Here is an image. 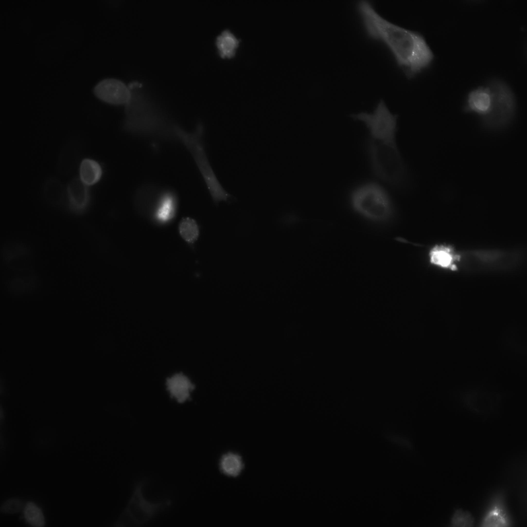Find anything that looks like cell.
Wrapping results in <instances>:
<instances>
[{
	"mask_svg": "<svg viewBox=\"0 0 527 527\" xmlns=\"http://www.w3.org/2000/svg\"><path fill=\"white\" fill-rule=\"evenodd\" d=\"M179 233L186 241L192 243L199 236V227L195 220L191 218H183L179 224Z\"/></svg>",
	"mask_w": 527,
	"mask_h": 527,
	"instance_id": "21",
	"label": "cell"
},
{
	"mask_svg": "<svg viewBox=\"0 0 527 527\" xmlns=\"http://www.w3.org/2000/svg\"><path fill=\"white\" fill-rule=\"evenodd\" d=\"M166 384L171 397L175 398L179 403L190 400V392L195 389V385L182 373L168 378Z\"/></svg>",
	"mask_w": 527,
	"mask_h": 527,
	"instance_id": "13",
	"label": "cell"
},
{
	"mask_svg": "<svg viewBox=\"0 0 527 527\" xmlns=\"http://www.w3.org/2000/svg\"><path fill=\"white\" fill-rule=\"evenodd\" d=\"M44 196L50 204L60 206L67 200L66 188L58 180L50 178L46 180L43 187Z\"/></svg>",
	"mask_w": 527,
	"mask_h": 527,
	"instance_id": "17",
	"label": "cell"
},
{
	"mask_svg": "<svg viewBox=\"0 0 527 527\" xmlns=\"http://www.w3.org/2000/svg\"><path fill=\"white\" fill-rule=\"evenodd\" d=\"M457 250L445 243L436 244L430 248L427 257L433 266L450 271H455Z\"/></svg>",
	"mask_w": 527,
	"mask_h": 527,
	"instance_id": "11",
	"label": "cell"
},
{
	"mask_svg": "<svg viewBox=\"0 0 527 527\" xmlns=\"http://www.w3.org/2000/svg\"><path fill=\"white\" fill-rule=\"evenodd\" d=\"M524 253L519 249H474L458 250L456 271L500 272L522 264Z\"/></svg>",
	"mask_w": 527,
	"mask_h": 527,
	"instance_id": "3",
	"label": "cell"
},
{
	"mask_svg": "<svg viewBox=\"0 0 527 527\" xmlns=\"http://www.w3.org/2000/svg\"><path fill=\"white\" fill-rule=\"evenodd\" d=\"M484 527H505L513 523L507 509L504 494L494 496L486 509L480 522Z\"/></svg>",
	"mask_w": 527,
	"mask_h": 527,
	"instance_id": "9",
	"label": "cell"
},
{
	"mask_svg": "<svg viewBox=\"0 0 527 527\" xmlns=\"http://www.w3.org/2000/svg\"><path fill=\"white\" fill-rule=\"evenodd\" d=\"M96 97L113 104L128 103L131 97L130 87L120 80L106 78L100 81L94 87Z\"/></svg>",
	"mask_w": 527,
	"mask_h": 527,
	"instance_id": "8",
	"label": "cell"
},
{
	"mask_svg": "<svg viewBox=\"0 0 527 527\" xmlns=\"http://www.w3.org/2000/svg\"><path fill=\"white\" fill-rule=\"evenodd\" d=\"M102 168L96 161L86 158L83 159L79 167V179L87 186L97 183L102 175Z\"/></svg>",
	"mask_w": 527,
	"mask_h": 527,
	"instance_id": "16",
	"label": "cell"
},
{
	"mask_svg": "<svg viewBox=\"0 0 527 527\" xmlns=\"http://www.w3.org/2000/svg\"><path fill=\"white\" fill-rule=\"evenodd\" d=\"M488 86L491 103L487 113L481 117L482 125L489 130L501 129L508 125L514 116L515 97L510 87L501 81L494 80Z\"/></svg>",
	"mask_w": 527,
	"mask_h": 527,
	"instance_id": "6",
	"label": "cell"
},
{
	"mask_svg": "<svg viewBox=\"0 0 527 527\" xmlns=\"http://www.w3.org/2000/svg\"><path fill=\"white\" fill-rule=\"evenodd\" d=\"M367 151L374 175L390 186L403 188L407 173L396 138L368 136Z\"/></svg>",
	"mask_w": 527,
	"mask_h": 527,
	"instance_id": "2",
	"label": "cell"
},
{
	"mask_svg": "<svg viewBox=\"0 0 527 527\" xmlns=\"http://www.w3.org/2000/svg\"><path fill=\"white\" fill-rule=\"evenodd\" d=\"M463 398L467 406L478 412L490 409L497 401L494 394L478 391L467 392Z\"/></svg>",
	"mask_w": 527,
	"mask_h": 527,
	"instance_id": "15",
	"label": "cell"
},
{
	"mask_svg": "<svg viewBox=\"0 0 527 527\" xmlns=\"http://www.w3.org/2000/svg\"><path fill=\"white\" fill-rule=\"evenodd\" d=\"M349 202L356 213L372 222H387L394 215L395 209L389 194L375 182H366L353 189Z\"/></svg>",
	"mask_w": 527,
	"mask_h": 527,
	"instance_id": "4",
	"label": "cell"
},
{
	"mask_svg": "<svg viewBox=\"0 0 527 527\" xmlns=\"http://www.w3.org/2000/svg\"><path fill=\"white\" fill-rule=\"evenodd\" d=\"M491 99V92L488 85L479 86L471 91L467 95L465 111L476 113L481 117L488 112Z\"/></svg>",
	"mask_w": 527,
	"mask_h": 527,
	"instance_id": "12",
	"label": "cell"
},
{
	"mask_svg": "<svg viewBox=\"0 0 527 527\" xmlns=\"http://www.w3.org/2000/svg\"><path fill=\"white\" fill-rule=\"evenodd\" d=\"M239 43V39L229 29L222 31L216 39V45L219 54L224 58L233 57Z\"/></svg>",
	"mask_w": 527,
	"mask_h": 527,
	"instance_id": "18",
	"label": "cell"
},
{
	"mask_svg": "<svg viewBox=\"0 0 527 527\" xmlns=\"http://www.w3.org/2000/svg\"><path fill=\"white\" fill-rule=\"evenodd\" d=\"M351 117L365 125L370 137H396L397 116L389 110L382 100L372 112H361L352 114Z\"/></svg>",
	"mask_w": 527,
	"mask_h": 527,
	"instance_id": "7",
	"label": "cell"
},
{
	"mask_svg": "<svg viewBox=\"0 0 527 527\" xmlns=\"http://www.w3.org/2000/svg\"><path fill=\"white\" fill-rule=\"evenodd\" d=\"M450 523L452 526H472L474 525L475 519L469 511L458 508L453 512Z\"/></svg>",
	"mask_w": 527,
	"mask_h": 527,
	"instance_id": "22",
	"label": "cell"
},
{
	"mask_svg": "<svg viewBox=\"0 0 527 527\" xmlns=\"http://www.w3.org/2000/svg\"><path fill=\"white\" fill-rule=\"evenodd\" d=\"M357 9L367 34L389 47L408 77H414L431 64L433 53L420 33L384 18L368 1H360Z\"/></svg>",
	"mask_w": 527,
	"mask_h": 527,
	"instance_id": "1",
	"label": "cell"
},
{
	"mask_svg": "<svg viewBox=\"0 0 527 527\" xmlns=\"http://www.w3.org/2000/svg\"><path fill=\"white\" fill-rule=\"evenodd\" d=\"M66 191L67 203L69 210L77 215L84 213L91 202L89 186L82 182L79 178H74L68 183Z\"/></svg>",
	"mask_w": 527,
	"mask_h": 527,
	"instance_id": "10",
	"label": "cell"
},
{
	"mask_svg": "<svg viewBox=\"0 0 527 527\" xmlns=\"http://www.w3.org/2000/svg\"><path fill=\"white\" fill-rule=\"evenodd\" d=\"M144 482L141 480L135 485L128 503L115 522L114 526H142L169 505L168 501L153 502L146 498L144 494Z\"/></svg>",
	"mask_w": 527,
	"mask_h": 527,
	"instance_id": "5",
	"label": "cell"
},
{
	"mask_svg": "<svg viewBox=\"0 0 527 527\" xmlns=\"http://www.w3.org/2000/svg\"><path fill=\"white\" fill-rule=\"evenodd\" d=\"M221 471L226 475L235 477L238 475L243 468L240 456L234 453L224 454L219 462Z\"/></svg>",
	"mask_w": 527,
	"mask_h": 527,
	"instance_id": "19",
	"label": "cell"
},
{
	"mask_svg": "<svg viewBox=\"0 0 527 527\" xmlns=\"http://www.w3.org/2000/svg\"><path fill=\"white\" fill-rule=\"evenodd\" d=\"M25 502L18 498H11L5 500L1 505V513L7 514H14L23 511L25 505Z\"/></svg>",
	"mask_w": 527,
	"mask_h": 527,
	"instance_id": "23",
	"label": "cell"
},
{
	"mask_svg": "<svg viewBox=\"0 0 527 527\" xmlns=\"http://www.w3.org/2000/svg\"><path fill=\"white\" fill-rule=\"evenodd\" d=\"M23 512L24 519L30 525L41 527L45 525V518L42 511L34 502L29 501L26 503Z\"/></svg>",
	"mask_w": 527,
	"mask_h": 527,
	"instance_id": "20",
	"label": "cell"
},
{
	"mask_svg": "<svg viewBox=\"0 0 527 527\" xmlns=\"http://www.w3.org/2000/svg\"><path fill=\"white\" fill-rule=\"evenodd\" d=\"M177 202V196L174 191L163 189L154 210L156 219L163 222L171 219L175 213Z\"/></svg>",
	"mask_w": 527,
	"mask_h": 527,
	"instance_id": "14",
	"label": "cell"
}]
</instances>
